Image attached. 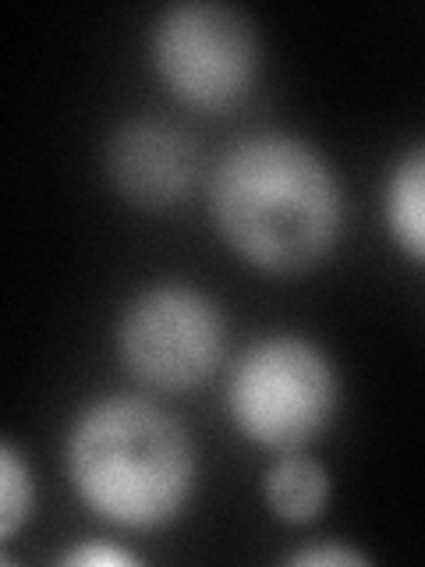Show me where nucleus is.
I'll use <instances>...</instances> for the list:
<instances>
[{"mask_svg": "<svg viewBox=\"0 0 425 567\" xmlns=\"http://www.w3.org/2000/svg\"><path fill=\"white\" fill-rule=\"evenodd\" d=\"M209 220L224 245L262 274H305L344 230V188L312 142L256 132L209 174Z\"/></svg>", "mask_w": 425, "mask_h": 567, "instance_id": "nucleus-1", "label": "nucleus"}, {"mask_svg": "<svg viewBox=\"0 0 425 567\" xmlns=\"http://www.w3.org/2000/svg\"><path fill=\"white\" fill-rule=\"evenodd\" d=\"M64 475L79 501L124 532H159L188 511L199 457L164 404L138 394L89 401L64 436Z\"/></svg>", "mask_w": 425, "mask_h": 567, "instance_id": "nucleus-2", "label": "nucleus"}, {"mask_svg": "<svg viewBox=\"0 0 425 567\" xmlns=\"http://www.w3.org/2000/svg\"><path fill=\"white\" fill-rule=\"evenodd\" d=\"M224 408L256 447L309 451L341 412V372L309 337L266 333L230 362Z\"/></svg>", "mask_w": 425, "mask_h": 567, "instance_id": "nucleus-3", "label": "nucleus"}, {"mask_svg": "<svg viewBox=\"0 0 425 567\" xmlns=\"http://www.w3.org/2000/svg\"><path fill=\"white\" fill-rule=\"evenodd\" d=\"M149 61L170 96L195 111L238 106L259 82L262 35L235 4L185 0L159 11L149 32Z\"/></svg>", "mask_w": 425, "mask_h": 567, "instance_id": "nucleus-4", "label": "nucleus"}, {"mask_svg": "<svg viewBox=\"0 0 425 567\" xmlns=\"http://www.w3.org/2000/svg\"><path fill=\"white\" fill-rule=\"evenodd\" d=\"M117 359L138 383L182 394L206 383L227 354L224 309L191 284H149L128 298L114 330Z\"/></svg>", "mask_w": 425, "mask_h": 567, "instance_id": "nucleus-5", "label": "nucleus"}, {"mask_svg": "<svg viewBox=\"0 0 425 567\" xmlns=\"http://www.w3.org/2000/svg\"><path fill=\"white\" fill-rule=\"evenodd\" d=\"M106 171L132 206L167 209L199 182V150L177 124L135 117L106 142Z\"/></svg>", "mask_w": 425, "mask_h": 567, "instance_id": "nucleus-6", "label": "nucleus"}, {"mask_svg": "<svg viewBox=\"0 0 425 567\" xmlns=\"http://www.w3.org/2000/svg\"><path fill=\"white\" fill-rule=\"evenodd\" d=\"M383 224L401 252L425 266V142L407 146L383 182Z\"/></svg>", "mask_w": 425, "mask_h": 567, "instance_id": "nucleus-7", "label": "nucleus"}, {"mask_svg": "<svg viewBox=\"0 0 425 567\" xmlns=\"http://www.w3.org/2000/svg\"><path fill=\"white\" fill-rule=\"evenodd\" d=\"M262 501L283 525H312L330 504V472L305 451L277 454L262 475Z\"/></svg>", "mask_w": 425, "mask_h": 567, "instance_id": "nucleus-8", "label": "nucleus"}, {"mask_svg": "<svg viewBox=\"0 0 425 567\" xmlns=\"http://www.w3.org/2000/svg\"><path fill=\"white\" fill-rule=\"evenodd\" d=\"M35 511V478L11 440L0 443V539H11Z\"/></svg>", "mask_w": 425, "mask_h": 567, "instance_id": "nucleus-9", "label": "nucleus"}, {"mask_svg": "<svg viewBox=\"0 0 425 567\" xmlns=\"http://www.w3.org/2000/svg\"><path fill=\"white\" fill-rule=\"evenodd\" d=\"M288 564H294V567H362V564H369V557L362 549H351L344 543H312V546L294 549Z\"/></svg>", "mask_w": 425, "mask_h": 567, "instance_id": "nucleus-10", "label": "nucleus"}, {"mask_svg": "<svg viewBox=\"0 0 425 567\" xmlns=\"http://www.w3.org/2000/svg\"><path fill=\"white\" fill-rule=\"evenodd\" d=\"M61 564H68V567H132V564H138V557L114 543L96 539V543L71 546L68 554H61Z\"/></svg>", "mask_w": 425, "mask_h": 567, "instance_id": "nucleus-11", "label": "nucleus"}]
</instances>
